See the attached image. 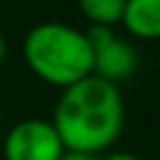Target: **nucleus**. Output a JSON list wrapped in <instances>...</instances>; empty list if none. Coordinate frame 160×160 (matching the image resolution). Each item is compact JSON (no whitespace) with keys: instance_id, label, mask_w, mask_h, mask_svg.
I'll use <instances>...</instances> for the list:
<instances>
[{"instance_id":"3","label":"nucleus","mask_w":160,"mask_h":160,"mask_svg":"<svg viewBox=\"0 0 160 160\" xmlns=\"http://www.w3.org/2000/svg\"><path fill=\"white\" fill-rule=\"evenodd\" d=\"M85 35L92 45V75L118 85L120 80H128L138 70L140 55L135 45L128 38L118 35L115 28L88 25Z\"/></svg>"},{"instance_id":"9","label":"nucleus","mask_w":160,"mask_h":160,"mask_svg":"<svg viewBox=\"0 0 160 160\" xmlns=\"http://www.w3.org/2000/svg\"><path fill=\"white\" fill-rule=\"evenodd\" d=\"M5 52H8V48H5V35H2V30H0V68H2V62H5Z\"/></svg>"},{"instance_id":"2","label":"nucleus","mask_w":160,"mask_h":160,"mask_svg":"<svg viewBox=\"0 0 160 160\" xmlns=\"http://www.w3.org/2000/svg\"><path fill=\"white\" fill-rule=\"evenodd\" d=\"M22 58L35 78L60 90L92 75V45L85 30L70 22L32 25L22 40Z\"/></svg>"},{"instance_id":"5","label":"nucleus","mask_w":160,"mask_h":160,"mask_svg":"<svg viewBox=\"0 0 160 160\" xmlns=\"http://www.w3.org/2000/svg\"><path fill=\"white\" fill-rule=\"evenodd\" d=\"M122 28L138 40L160 38V0H125Z\"/></svg>"},{"instance_id":"7","label":"nucleus","mask_w":160,"mask_h":160,"mask_svg":"<svg viewBox=\"0 0 160 160\" xmlns=\"http://www.w3.org/2000/svg\"><path fill=\"white\" fill-rule=\"evenodd\" d=\"M100 160H142V158H138L135 152H128V150H115V152H108Z\"/></svg>"},{"instance_id":"8","label":"nucleus","mask_w":160,"mask_h":160,"mask_svg":"<svg viewBox=\"0 0 160 160\" xmlns=\"http://www.w3.org/2000/svg\"><path fill=\"white\" fill-rule=\"evenodd\" d=\"M60 160H100L98 155H88V152H72V150H65V155Z\"/></svg>"},{"instance_id":"1","label":"nucleus","mask_w":160,"mask_h":160,"mask_svg":"<svg viewBox=\"0 0 160 160\" xmlns=\"http://www.w3.org/2000/svg\"><path fill=\"white\" fill-rule=\"evenodd\" d=\"M50 120L65 150L100 155L122 132L125 102L115 82L90 75L60 92Z\"/></svg>"},{"instance_id":"6","label":"nucleus","mask_w":160,"mask_h":160,"mask_svg":"<svg viewBox=\"0 0 160 160\" xmlns=\"http://www.w3.org/2000/svg\"><path fill=\"white\" fill-rule=\"evenodd\" d=\"M78 8L88 25L115 28L125 15V0H78Z\"/></svg>"},{"instance_id":"4","label":"nucleus","mask_w":160,"mask_h":160,"mask_svg":"<svg viewBox=\"0 0 160 160\" xmlns=\"http://www.w3.org/2000/svg\"><path fill=\"white\" fill-rule=\"evenodd\" d=\"M2 155L5 160H60L65 155V145L52 120L28 118L5 132Z\"/></svg>"}]
</instances>
